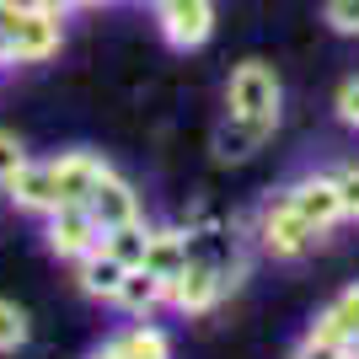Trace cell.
Listing matches in <instances>:
<instances>
[{"mask_svg": "<svg viewBox=\"0 0 359 359\" xmlns=\"http://www.w3.org/2000/svg\"><path fill=\"white\" fill-rule=\"evenodd\" d=\"M290 359H354V348L348 344H327V338H311V332H306V338L290 348Z\"/></svg>", "mask_w": 359, "mask_h": 359, "instance_id": "7402d4cb", "label": "cell"}, {"mask_svg": "<svg viewBox=\"0 0 359 359\" xmlns=\"http://www.w3.org/2000/svg\"><path fill=\"white\" fill-rule=\"evenodd\" d=\"M188 263H194V247H188V236H182V231L156 225V231L145 236V263H140V269H150L161 285H172V279H177Z\"/></svg>", "mask_w": 359, "mask_h": 359, "instance_id": "5bb4252c", "label": "cell"}, {"mask_svg": "<svg viewBox=\"0 0 359 359\" xmlns=\"http://www.w3.org/2000/svg\"><path fill=\"white\" fill-rule=\"evenodd\" d=\"M86 210H91V220L102 225V236H107V231H118V225H135V220H140V194H135V182H123L118 172H107V177L91 188Z\"/></svg>", "mask_w": 359, "mask_h": 359, "instance_id": "9c48e42d", "label": "cell"}, {"mask_svg": "<svg viewBox=\"0 0 359 359\" xmlns=\"http://www.w3.org/2000/svg\"><path fill=\"white\" fill-rule=\"evenodd\" d=\"M145 236H150V225H145V220H135V225H118V231H107L102 247L118 257L123 269H140V263H145Z\"/></svg>", "mask_w": 359, "mask_h": 359, "instance_id": "2e32d148", "label": "cell"}, {"mask_svg": "<svg viewBox=\"0 0 359 359\" xmlns=\"http://www.w3.org/2000/svg\"><path fill=\"white\" fill-rule=\"evenodd\" d=\"M113 166L97 156V150H65L54 156V182H60V204H86L91 188L107 177Z\"/></svg>", "mask_w": 359, "mask_h": 359, "instance_id": "ba28073f", "label": "cell"}, {"mask_svg": "<svg viewBox=\"0 0 359 359\" xmlns=\"http://www.w3.org/2000/svg\"><path fill=\"white\" fill-rule=\"evenodd\" d=\"M27 338H32L27 311H22L16 300H0V354H16V348H27Z\"/></svg>", "mask_w": 359, "mask_h": 359, "instance_id": "e0dca14e", "label": "cell"}, {"mask_svg": "<svg viewBox=\"0 0 359 359\" xmlns=\"http://www.w3.org/2000/svg\"><path fill=\"white\" fill-rule=\"evenodd\" d=\"M81 6H113V0H81Z\"/></svg>", "mask_w": 359, "mask_h": 359, "instance_id": "4316f807", "label": "cell"}, {"mask_svg": "<svg viewBox=\"0 0 359 359\" xmlns=\"http://www.w3.org/2000/svg\"><path fill=\"white\" fill-rule=\"evenodd\" d=\"M123 279H129V269H123L118 257L107 252V247H91L81 263H75V285H81V295H91V300H118V290H123Z\"/></svg>", "mask_w": 359, "mask_h": 359, "instance_id": "7c38bea8", "label": "cell"}, {"mask_svg": "<svg viewBox=\"0 0 359 359\" xmlns=\"http://www.w3.org/2000/svg\"><path fill=\"white\" fill-rule=\"evenodd\" d=\"M332 182H338V198H344V220H359V161L338 166Z\"/></svg>", "mask_w": 359, "mask_h": 359, "instance_id": "603a6c76", "label": "cell"}, {"mask_svg": "<svg viewBox=\"0 0 359 359\" xmlns=\"http://www.w3.org/2000/svg\"><path fill=\"white\" fill-rule=\"evenodd\" d=\"M354 359H359V344H354Z\"/></svg>", "mask_w": 359, "mask_h": 359, "instance_id": "83f0119b", "label": "cell"}, {"mask_svg": "<svg viewBox=\"0 0 359 359\" xmlns=\"http://www.w3.org/2000/svg\"><path fill=\"white\" fill-rule=\"evenodd\" d=\"M43 241H48V252L65 257V263H81V257L91 252V247H102V225L91 220L86 204H60L54 215H43Z\"/></svg>", "mask_w": 359, "mask_h": 359, "instance_id": "5b68a950", "label": "cell"}, {"mask_svg": "<svg viewBox=\"0 0 359 359\" xmlns=\"http://www.w3.org/2000/svg\"><path fill=\"white\" fill-rule=\"evenodd\" d=\"M257 241H263V252L279 257V263H295V257H306L322 241V231H311V225L300 220V210L290 204V194L279 188V194L257 210Z\"/></svg>", "mask_w": 359, "mask_h": 359, "instance_id": "7a4b0ae2", "label": "cell"}, {"mask_svg": "<svg viewBox=\"0 0 359 359\" xmlns=\"http://www.w3.org/2000/svg\"><path fill=\"white\" fill-rule=\"evenodd\" d=\"M285 107V86H279V70L269 60H241L225 81V113L231 118H279Z\"/></svg>", "mask_w": 359, "mask_h": 359, "instance_id": "6da1fadb", "label": "cell"}, {"mask_svg": "<svg viewBox=\"0 0 359 359\" xmlns=\"http://www.w3.org/2000/svg\"><path fill=\"white\" fill-rule=\"evenodd\" d=\"M22 16H27V0H0V70L11 65V43H16Z\"/></svg>", "mask_w": 359, "mask_h": 359, "instance_id": "ffe728a7", "label": "cell"}, {"mask_svg": "<svg viewBox=\"0 0 359 359\" xmlns=\"http://www.w3.org/2000/svg\"><path fill=\"white\" fill-rule=\"evenodd\" d=\"M273 129H279V118H231L225 113V123L215 129V156L220 161H247L252 150L269 145Z\"/></svg>", "mask_w": 359, "mask_h": 359, "instance_id": "4fadbf2b", "label": "cell"}, {"mask_svg": "<svg viewBox=\"0 0 359 359\" xmlns=\"http://www.w3.org/2000/svg\"><path fill=\"white\" fill-rule=\"evenodd\" d=\"M322 22L338 38H359V0H322Z\"/></svg>", "mask_w": 359, "mask_h": 359, "instance_id": "d6986e66", "label": "cell"}, {"mask_svg": "<svg viewBox=\"0 0 359 359\" xmlns=\"http://www.w3.org/2000/svg\"><path fill=\"white\" fill-rule=\"evenodd\" d=\"M156 11V27L172 48H204L215 32V0H150Z\"/></svg>", "mask_w": 359, "mask_h": 359, "instance_id": "277c9868", "label": "cell"}, {"mask_svg": "<svg viewBox=\"0 0 359 359\" xmlns=\"http://www.w3.org/2000/svg\"><path fill=\"white\" fill-rule=\"evenodd\" d=\"M236 285L225 269H215V263H204V257H194L188 269L166 285V306L172 311H182V316H204V311H215L220 306V295Z\"/></svg>", "mask_w": 359, "mask_h": 359, "instance_id": "3957f363", "label": "cell"}, {"mask_svg": "<svg viewBox=\"0 0 359 359\" xmlns=\"http://www.w3.org/2000/svg\"><path fill=\"white\" fill-rule=\"evenodd\" d=\"M290 204L300 210V220L311 225V231H322L327 236L332 225L344 220V198H338V182H332V172H306V177H295L285 188Z\"/></svg>", "mask_w": 359, "mask_h": 359, "instance_id": "8992f818", "label": "cell"}, {"mask_svg": "<svg viewBox=\"0 0 359 359\" xmlns=\"http://www.w3.org/2000/svg\"><path fill=\"white\" fill-rule=\"evenodd\" d=\"M118 311H129V316H150L156 306H166V285L156 279L150 269H129V279H123V290H118V300H113Z\"/></svg>", "mask_w": 359, "mask_h": 359, "instance_id": "9a60e30c", "label": "cell"}, {"mask_svg": "<svg viewBox=\"0 0 359 359\" xmlns=\"http://www.w3.org/2000/svg\"><path fill=\"white\" fill-rule=\"evenodd\" d=\"M332 113H338V123L359 129V75H348L344 86H338V97H332Z\"/></svg>", "mask_w": 359, "mask_h": 359, "instance_id": "cb8c5ba5", "label": "cell"}, {"mask_svg": "<svg viewBox=\"0 0 359 359\" xmlns=\"http://www.w3.org/2000/svg\"><path fill=\"white\" fill-rule=\"evenodd\" d=\"M123 344L135 348L140 359H172V338H166L161 327H150V322H135L129 332H118Z\"/></svg>", "mask_w": 359, "mask_h": 359, "instance_id": "ac0fdd59", "label": "cell"}, {"mask_svg": "<svg viewBox=\"0 0 359 359\" xmlns=\"http://www.w3.org/2000/svg\"><path fill=\"white\" fill-rule=\"evenodd\" d=\"M32 6H38V11H48V16H70L81 0H32Z\"/></svg>", "mask_w": 359, "mask_h": 359, "instance_id": "484cf974", "label": "cell"}, {"mask_svg": "<svg viewBox=\"0 0 359 359\" xmlns=\"http://www.w3.org/2000/svg\"><path fill=\"white\" fill-rule=\"evenodd\" d=\"M91 359H140V354H135V348H129V344H123V338H107V344L97 348V354H91Z\"/></svg>", "mask_w": 359, "mask_h": 359, "instance_id": "d4e9b609", "label": "cell"}, {"mask_svg": "<svg viewBox=\"0 0 359 359\" xmlns=\"http://www.w3.org/2000/svg\"><path fill=\"white\" fill-rule=\"evenodd\" d=\"M306 332H311V338H327V344H348L354 348L359 344V285L338 290V295L316 311V322Z\"/></svg>", "mask_w": 359, "mask_h": 359, "instance_id": "8fae6325", "label": "cell"}, {"mask_svg": "<svg viewBox=\"0 0 359 359\" xmlns=\"http://www.w3.org/2000/svg\"><path fill=\"white\" fill-rule=\"evenodd\" d=\"M60 43H65V16H48L27 0V16H22L16 43H11V65H43L60 54Z\"/></svg>", "mask_w": 359, "mask_h": 359, "instance_id": "52a82bcc", "label": "cell"}, {"mask_svg": "<svg viewBox=\"0 0 359 359\" xmlns=\"http://www.w3.org/2000/svg\"><path fill=\"white\" fill-rule=\"evenodd\" d=\"M6 194H11L16 210H27V215H54V210H60V182H54V161H27L11 182H6Z\"/></svg>", "mask_w": 359, "mask_h": 359, "instance_id": "30bf717a", "label": "cell"}, {"mask_svg": "<svg viewBox=\"0 0 359 359\" xmlns=\"http://www.w3.org/2000/svg\"><path fill=\"white\" fill-rule=\"evenodd\" d=\"M32 156H27V145H22V140L11 135V129H0V188H6V182L16 177V172H22V166H27Z\"/></svg>", "mask_w": 359, "mask_h": 359, "instance_id": "44dd1931", "label": "cell"}]
</instances>
